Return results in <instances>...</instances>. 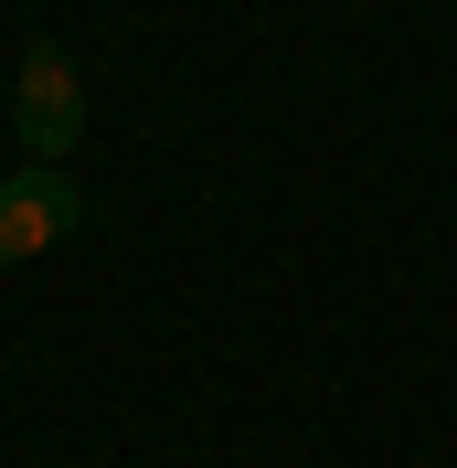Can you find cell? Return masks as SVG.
Masks as SVG:
<instances>
[{
    "label": "cell",
    "mask_w": 457,
    "mask_h": 468,
    "mask_svg": "<svg viewBox=\"0 0 457 468\" xmlns=\"http://www.w3.org/2000/svg\"><path fill=\"white\" fill-rule=\"evenodd\" d=\"M11 128H22V149H32V160H54V171H64V149L86 139V75H75V54H64V43H32V54H22Z\"/></svg>",
    "instance_id": "obj_1"
},
{
    "label": "cell",
    "mask_w": 457,
    "mask_h": 468,
    "mask_svg": "<svg viewBox=\"0 0 457 468\" xmlns=\"http://www.w3.org/2000/svg\"><path fill=\"white\" fill-rule=\"evenodd\" d=\"M75 224H86V192H75L54 160H32V171L0 181V266H32L43 245H64Z\"/></svg>",
    "instance_id": "obj_2"
}]
</instances>
